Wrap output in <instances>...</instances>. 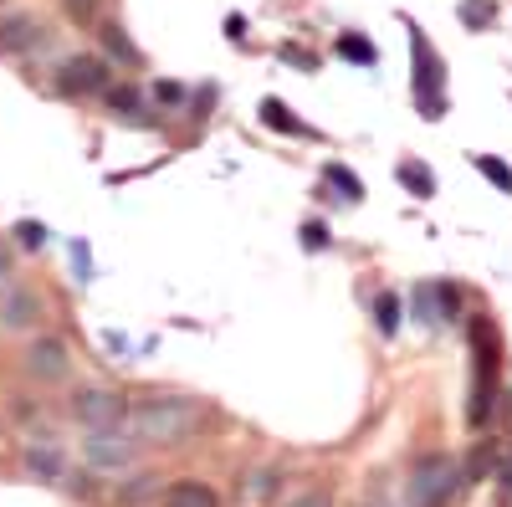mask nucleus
<instances>
[{"label": "nucleus", "instance_id": "nucleus-15", "mask_svg": "<svg viewBox=\"0 0 512 507\" xmlns=\"http://www.w3.org/2000/svg\"><path fill=\"white\" fill-rule=\"evenodd\" d=\"M262 123H267V129H282V134H297V139L313 134L303 118H292V108H287L282 98H262ZM313 139H318V134H313Z\"/></svg>", "mask_w": 512, "mask_h": 507}, {"label": "nucleus", "instance_id": "nucleus-24", "mask_svg": "<svg viewBox=\"0 0 512 507\" xmlns=\"http://www.w3.org/2000/svg\"><path fill=\"white\" fill-rule=\"evenodd\" d=\"M16 241H21L26 251H36L41 241H47V226H41V221H21V226H16Z\"/></svg>", "mask_w": 512, "mask_h": 507}, {"label": "nucleus", "instance_id": "nucleus-2", "mask_svg": "<svg viewBox=\"0 0 512 507\" xmlns=\"http://www.w3.org/2000/svg\"><path fill=\"white\" fill-rule=\"evenodd\" d=\"M472 405H466V426H487L492 405H497V328L487 318H477L472 328Z\"/></svg>", "mask_w": 512, "mask_h": 507}, {"label": "nucleus", "instance_id": "nucleus-9", "mask_svg": "<svg viewBox=\"0 0 512 507\" xmlns=\"http://www.w3.org/2000/svg\"><path fill=\"white\" fill-rule=\"evenodd\" d=\"M41 41H47V26H41L36 16H26V11H6L0 16V52L6 57H26V52H36Z\"/></svg>", "mask_w": 512, "mask_h": 507}, {"label": "nucleus", "instance_id": "nucleus-19", "mask_svg": "<svg viewBox=\"0 0 512 507\" xmlns=\"http://www.w3.org/2000/svg\"><path fill=\"white\" fill-rule=\"evenodd\" d=\"M103 98H108V108L123 113V118H139V113H144V93H139V88H108Z\"/></svg>", "mask_w": 512, "mask_h": 507}, {"label": "nucleus", "instance_id": "nucleus-18", "mask_svg": "<svg viewBox=\"0 0 512 507\" xmlns=\"http://www.w3.org/2000/svg\"><path fill=\"white\" fill-rule=\"evenodd\" d=\"M472 164H477V175H487L502 195H512V169H507L497 154H472Z\"/></svg>", "mask_w": 512, "mask_h": 507}, {"label": "nucleus", "instance_id": "nucleus-31", "mask_svg": "<svg viewBox=\"0 0 512 507\" xmlns=\"http://www.w3.org/2000/svg\"><path fill=\"white\" fill-rule=\"evenodd\" d=\"M6 277H11V251L0 246V282H6Z\"/></svg>", "mask_w": 512, "mask_h": 507}, {"label": "nucleus", "instance_id": "nucleus-20", "mask_svg": "<svg viewBox=\"0 0 512 507\" xmlns=\"http://www.w3.org/2000/svg\"><path fill=\"white\" fill-rule=\"evenodd\" d=\"M374 318H379V333L384 338H395V328H400V298H395V292H379Z\"/></svg>", "mask_w": 512, "mask_h": 507}, {"label": "nucleus", "instance_id": "nucleus-30", "mask_svg": "<svg viewBox=\"0 0 512 507\" xmlns=\"http://www.w3.org/2000/svg\"><path fill=\"white\" fill-rule=\"evenodd\" d=\"M226 36L231 41H246V16H226Z\"/></svg>", "mask_w": 512, "mask_h": 507}, {"label": "nucleus", "instance_id": "nucleus-8", "mask_svg": "<svg viewBox=\"0 0 512 507\" xmlns=\"http://www.w3.org/2000/svg\"><path fill=\"white\" fill-rule=\"evenodd\" d=\"M26 374L41 379V385H62V379L72 374V349H67V338H52V333H41L26 344Z\"/></svg>", "mask_w": 512, "mask_h": 507}, {"label": "nucleus", "instance_id": "nucleus-3", "mask_svg": "<svg viewBox=\"0 0 512 507\" xmlns=\"http://www.w3.org/2000/svg\"><path fill=\"white\" fill-rule=\"evenodd\" d=\"M410 31V62H415V108L420 118H441L446 113V62L441 52H431V41L415 21H405Z\"/></svg>", "mask_w": 512, "mask_h": 507}, {"label": "nucleus", "instance_id": "nucleus-11", "mask_svg": "<svg viewBox=\"0 0 512 507\" xmlns=\"http://www.w3.org/2000/svg\"><path fill=\"white\" fill-rule=\"evenodd\" d=\"M98 36H103V52H108V67L118 62V67H144V52L128 41V31L118 26V21H103L98 26Z\"/></svg>", "mask_w": 512, "mask_h": 507}, {"label": "nucleus", "instance_id": "nucleus-27", "mask_svg": "<svg viewBox=\"0 0 512 507\" xmlns=\"http://www.w3.org/2000/svg\"><path fill=\"white\" fill-rule=\"evenodd\" d=\"M303 246H308V251H323V246H328V231H323L318 221H308V226H303Z\"/></svg>", "mask_w": 512, "mask_h": 507}, {"label": "nucleus", "instance_id": "nucleus-7", "mask_svg": "<svg viewBox=\"0 0 512 507\" xmlns=\"http://www.w3.org/2000/svg\"><path fill=\"white\" fill-rule=\"evenodd\" d=\"M134 451H139V441H134V431H88V441H82V456H88V467L93 472H123L128 461H134Z\"/></svg>", "mask_w": 512, "mask_h": 507}, {"label": "nucleus", "instance_id": "nucleus-23", "mask_svg": "<svg viewBox=\"0 0 512 507\" xmlns=\"http://www.w3.org/2000/svg\"><path fill=\"white\" fill-rule=\"evenodd\" d=\"M267 492H277V472H251V487H246V502H262Z\"/></svg>", "mask_w": 512, "mask_h": 507}, {"label": "nucleus", "instance_id": "nucleus-12", "mask_svg": "<svg viewBox=\"0 0 512 507\" xmlns=\"http://www.w3.org/2000/svg\"><path fill=\"white\" fill-rule=\"evenodd\" d=\"M164 507H221V497H216V487H210V482L185 477V482H169L164 487Z\"/></svg>", "mask_w": 512, "mask_h": 507}, {"label": "nucleus", "instance_id": "nucleus-25", "mask_svg": "<svg viewBox=\"0 0 512 507\" xmlns=\"http://www.w3.org/2000/svg\"><path fill=\"white\" fill-rule=\"evenodd\" d=\"M154 98L175 108V103H185V98H190V88H185V82H154Z\"/></svg>", "mask_w": 512, "mask_h": 507}, {"label": "nucleus", "instance_id": "nucleus-29", "mask_svg": "<svg viewBox=\"0 0 512 507\" xmlns=\"http://www.w3.org/2000/svg\"><path fill=\"white\" fill-rule=\"evenodd\" d=\"M282 57H287V62H297V67H308V72L318 67V57H308V52H297V47H282Z\"/></svg>", "mask_w": 512, "mask_h": 507}, {"label": "nucleus", "instance_id": "nucleus-5", "mask_svg": "<svg viewBox=\"0 0 512 507\" xmlns=\"http://www.w3.org/2000/svg\"><path fill=\"white\" fill-rule=\"evenodd\" d=\"M108 57H93V52H77L57 67V93L67 98H93V93H108L113 82H108Z\"/></svg>", "mask_w": 512, "mask_h": 507}, {"label": "nucleus", "instance_id": "nucleus-10", "mask_svg": "<svg viewBox=\"0 0 512 507\" xmlns=\"http://www.w3.org/2000/svg\"><path fill=\"white\" fill-rule=\"evenodd\" d=\"M41 323V298L26 287V282H11L6 292H0V328H11V333H26Z\"/></svg>", "mask_w": 512, "mask_h": 507}, {"label": "nucleus", "instance_id": "nucleus-6", "mask_svg": "<svg viewBox=\"0 0 512 507\" xmlns=\"http://www.w3.org/2000/svg\"><path fill=\"white\" fill-rule=\"evenodd\" d=\"M72 415L82 420L88 431H118L128 420V400L118 390H103V385H88L72 395Z\"/></svg>", "mask_w": 512, "mask_h": 507}, {"label": "nucleus", "instance_id": "nucleus-1", "mask_svg": "<svg viewBox=\"0 0 512 507\" xmlns=\"http://www.w3.org/2000/svg\"><path fill=\"white\" fill-rule=\"evenodd\" d=\"M205 420V405L190 400V395H154L144 400L134 415H128V426H134V441L139 446H185L195 436V426Z\"/></svg>", "mask_w": 512, "mask_h": 507}, {"label": "nucleus", "instance_id": "nucleus-4", "mask_svg": "<svg viewBox=\"0 0 512 507\" xmlns=\"http://www.w3.org/2000/svg\"><path fill=\"white\" fill-rule=\"evenodd\" d=\"M456 492H461V467L451 456H425L420 467L410 472V482H405L410 507H451Z\"/></svg>", "mask_w": 512, "mask_h": 507}, {"label": "nucleus", "instance_id": "nucleus-32", "mask_svg": "<svg viewBox=\"0 0 512 507\" xmlns=\"http://www.w3.org/2000/svg\"><path fill=\"white\" fill-rule=\"evenodd\" d=\"M502 482H507V497H512V461H507V472H502Z\"/></svg>", "mask_w": 512, "mask_h": 507}, {"label": "nucleus", "instance_id": "nucleus-26", "mask_svg": "<svg viewBox=\"0 0 512 507\" xmlns=\"http://www.w3.org/2000/svg\"><path fill=\"white\" fill-rule=\"evenodd\" d=\"M159 492V477H134V487H123V502H144Z\"/></svg>", "mask_w": 512, "mask_h": 507}, {"label": "nucleus", "instance_id": "nucleus-13", "mask_svg": "<svg viewBox=\"0 0 512 507\" xmlns=\"http://www.w3.org/2000/svg\"><path fill=\"white\" fill-rule=\"evenodd\" d=\"M26 467H31L41 482H62L67 461H62V451H57V446H47V441H31V446H26Z\"/></svg>", "mask_w": 512, "mask_h": 507}, {"label": "nucleus", "instance_id": "nucleus-21", "mask_svg": "<svg viewBox=\"0 0 512 507\" xmlns=\"http://www.w3.org/2000/svg\"><path fill=\"white\" fill-rule=\"evenodd\" d=\"M456 16H461L466 26H492L497 6H492V0H461V6H456Z\"/></svg>", "mask_w": 512, "mask_h": 507}, {"label": "nucleus", "instance_id": "nucleus-22", "mask_svg": "<svg viewBox=\"0 0 512 507\" xmlns=\"http://www.w3.org/2000/svg\"><path fill=\"white\" fill-rule=\"evenodd\" d=\"M62 11H67V21H77V26H93V21L103 16V0H62Z\"/></svg>", "mask_w": 512, "mask_h": 507}, {"label": "nucleus", "instance_id": "nucleus-16", "mask_svg": "<svg viewBox=\"0 0 512 507\" xmlns=\"http://www.w3.org/2000/svg\"><path fill=\"white\" fill-rule=\"evenodd\" d=\"M323 180L344 195V200H364V180L354 175V169H344V164H323Z\"/></svg>", "mask_w": 512, "mask_h": 507}, {"label": "nucleus", "instance_id": "nucleus-28", "mask_svg": "<svg viewBox=\"0 0 512 507\" xmlns=\"http://www.w3.org/2000/svg\"><path fill=\"white\" fill-rule=\"evenodd\" d=\"M287 507H333V502H328V492H303V497L287 502Z\"/></svg>", "mask_w": 512, "mask_h": 507}, {"label": "nucleus", "instance_id": "nucleus-14", "mask_svg": "<svg viewBox=\"0 0 512 507\" xmlns=\"http://www.w3.org/2000/svg\"><path fill=\"white\" fill-rule=\"evenodd\" d=\"M395 180H400L415 200H431V195H436V175H431L420 159H400V164H395Z\"/></svg>", "mask_w": 512, "mask_h": 507}, {"label": "nucleus", "instance_id": "nucleus-17", "mask_svg": "<svg viewBox=\"0 0 512 507\" xmlns=\"http://www.w3.org/2000/svg\"><path fill=\"white\" fill-rule=\"evenodd\" d=\"M338 57H349V62H364V67H374V62H379L374 41H369V36H359V31H344V36H338Z\"/></svg>", "mask_w": 512, "mask_h": 507}]
</instances>
